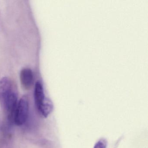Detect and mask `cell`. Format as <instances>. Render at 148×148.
<instances>
[{
    "mask_svg": "<svg viewBox=\"0 0 148 148\" xmlns=\"http://www.w3.org/2000/svg\"><path fill=\"white\" fill-rule=\"evenodd\" d=\"M29 112V100L27 97L25 96L18 102L14 112L13 121L15 124L18 126L24 125L28 118Z\"/></svg>",
    "mask_w": 148,
    "mask_h": 148,
    "instance_id": "3",
    "label": "cell"
},
{
    "mask_svg": "<svg viewBox=\"0 0 148 148\" xmlns=\"http://www.w3.org/2000/svg\"><path fill=\"white\" fill-rule=\"evenodd\" d=\"M20 80L24 89L29 90L34 83V75L32 71L29 68H24L21 71Z\"/></svg>",
    "mask_w": 148,
    "mask_h": 148,
    "instance_id": "4",
    "label": "cell"
},
{
    "mask_svg": "<svg viewBox=\"0 0 148 148\" xmlns=\"http://www.w3.org/2000/svg\"><path fill=\"white\" fill-rule=\"evenodd\" d=\"M0 103L8 120L13 121L18 103V94L14 83L9 78L0 80Z\"/></svg>",
    "mask_w": 148,
    "mask_h": 148,
    "instance_id": "1",
    "label": "cell"
},
{
    "mask_svg": "<svg viewBox=\"0 0 148 148\" xmlns=\"http://www.w3.org/2000/svg\"><path fill=\"white\" fill-rule=\"evenodd\" d=\"M34 101L38 111L45 117L51 113L53 109L52 103L46 98L43 86L40 82L36 83L34 91Z\"/></svg>",
    "mask_w": 148,
    "mask_h": 148,
    "instance_id": "2",
    "label": "cell"
},
{
    "mask_svg": "<svg viewBox=\"0 0 148 148\" xmlns=\"http://www.w3.org/2000/svg\"><path fill=\"white\" fill-rule=\"evenodd\" d=\"M107 141L104 138L100 139L96 144L94 148H106Z\"/></svg>",
    "mask_w": 148,
    "mask_h": 148,
    "instance_id": "5",
    "label": "cell"
}]
</instances>
